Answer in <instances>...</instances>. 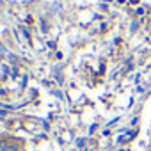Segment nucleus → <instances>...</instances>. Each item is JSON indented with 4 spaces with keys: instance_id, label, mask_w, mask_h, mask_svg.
<instances>
[]
</instances>
